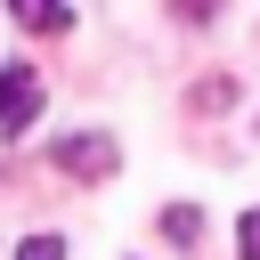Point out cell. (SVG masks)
<instances>
[{"mask_svg": "<svg viewBox=\"0 0 260 260\" xmlns=\"http://www.w3.org/2000/svg\"><path fill=\"white\" fill-rule=\"evenodd\" d=\"M57 171H65V179H81V187H106V179L122 171L114 130H65V138H57Z\"/></svg>", "mask_w": 260, "mask_h": 260, "instance_id": "6da1fadb", "label": "cell"}, {"mask_svg": "<svg viewBox=\"0 0 260 260\" xmlns=\"http://www.w3.org/2000/svg\"><path fill=\"white\" fill-rule=\"evenodd\" d=\"M32 122H41V73L24 57H8L0 65V146H16Z\"/></svg>", "mask_w": 260, "mask_h": 260, "instance_id": "7a4b0ae2", "label": "cell"}, {"mask_svg": "<svg viewBox=\"0 0 260 260\" xmlns=\"http://www.w3.org/2000/svg\"><path fill=\"white\" fill-rule=\"evenodd\" d=\"M8 16H16L24 32H73V8H49V0H16Z\"/></svg>", "mask_w": 260, "mask_h": 260, "instance_id": "3957f363", "label": "cell"}, {"mask_svg": "<svg viewBox=\"0 0 260 260\" xmlns=\"http://www.w3.org/2000/svg\"><path fill=\"white\" fill-rule=\"evenodd\" d=\"M162 236H171V244H195V236H203V211H195V203H171V211H162Z\"/></svg>", "mask_w": 260, "mask_h": 260, "instance_id": "277c9868", "label": "cell"}, {"mask_svg": "<svg viewBox=\"0 0 260 260\" xmlns=\"http://www.w3.org/2000/svg\"><path fill=\"white\" fill-rule=\"evenodd\" d=\"M236 260H260V203L236 219Z\"/></svg>", "mask_w": 260, "mask_h": 260, "instance_id": "5b68a950", "label": "cell"}, {"mask_svg": "<svg viewBox=\"0 0 260 260\" xmlns=\"http://www.w3.org/2000/svg\"><path fill=\"white\" fill-rule=\"evenodd\" d=\"M16 260H65V236H24Z\"/></svg>", "mask_w": 260, "mask_h": 260, "instance_id": "8992f818", "label": "cell"}]
</instances>
